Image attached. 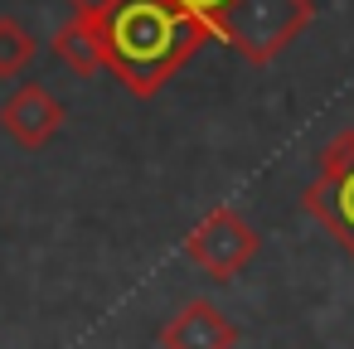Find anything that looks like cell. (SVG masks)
<instances>
[{"label": "cell", "instance_id": "cell-6", "mask_svg": "<svg viewBox=\"0 0 354 349\" xmlns=\"http://www.w3.org/2000/svg\"><path fill=\"white\" fill-rule=\"evenodd\" d=\"M233 344H238V325L214 301H185L160 325V349H233Z\"/></svg>", "mask_w": 354, "mask_h": 349}, {"label": "cell", "instance_id": "cell-2", "mask_svg": "<svg viewBox=\"0 0 354 349\" xmlns=\"http://www.w3.org/2000/svg\"><path fill=\"white\" fill-rule=\"evenodd\" d=\"M315 20L310 0H228V10L214 25V39H223L248 64H272L291 49V39Z\"/></svg>", "mask_w": 354, "mask_h": 349}, {"label": "cell", "instance_id": "cell-9", "mask_svg": "<svg viewBox=\"0 0 354 349\" xmlns=\"http://www.w3.org/2000/svg\"><path fill=\"white\" fill-rule=\"evenodd\" d=\"M180 6H185V10L209 30V39H214V25H218V15L228 10V0H180Z\"/></svg>", "mask_w": 354, "mask_h": 349}, {"label": "cell", "instance_id": "cell-10", "mask_svg": "<svg viewBox=\"0 0 354 349\" xmlns=\"http://www.w3.org/2000/svg\"><path fill=\"white\" fill-rule=\"evenodd\" d=\"M68 6H73V15H93V10L107 6V0H68Z\"/></svg>", "mask_w": 354, "mask_h": 349}, {"label": "cell", "instance_id": "cell-5", "mask_svg": "<svg viewBox=\"0 0 354 349\" xmlns=\"http://www.w3.org/2000/svg\"><path fill=\"white\" fill-rule=\"evenodd\" d=\"M64 102L44 88V83H20L6 102H0V131H6L10 141H20L25 151H39L59 136L64 126Z\"/></svg>", "mask_w": 354, "mask_h": 349}, {"label": "cell", "instance_id": "cell-4", "mask_svg": "<svg viewBox=\"0 0 354 349\" xmlns=\"http://www.w3.org/2000/svg\"><path fill=\"white\" fill-rule=\"evenodd\" d=\"M257 247H262L257 228H252L238 209H228V204L209 209V214L185 233V257H189L204 276H214V281H233V276L257 257Z\"/></svg>", "mask_w": 354, "mask_h": 349}, {"label": "cell", "instance_id": "cell-8", "mask_svg": "<svg viewBox=\"0 0 354 349\" xmlns=\"http://www.w3.org/2000/svg\"><path fill=\"white\" fill-rule=\"evenodd\" d=\"M30 64H35V35L15 15H0V78H20Z\"/></svg>", "mask_w": 354, "mask_h": 349}, {"label": "cell", "instance_id": "cell-1", "mask_svg": "<svg viewBox=\"0 0 354 349\" xmlns=\"http://www.w3.org/2000/svg\"><path fill=\"white\" fill-rule=\"evenodd\" d=\"M107 73L131 97H156L209 39L180 0H107L93 10Z\"/></svg>", "mask_w": 354, "mask_h": 349}, {"label": "cell", "instance_id": "cell-7", "mask_svg": "<svg viewBox=\"0 0 354 349\" xmlns=\"http://www.w3.org/2000/svg\"><path fill=\"white\" fill-rule=\"evenodd\" d=\"M54 59L68 64L78 78H97V73H107V54H102V39H97L93 15H73L68 25L54 30Z\"/></svg>", "mask_w": 354, "mask_h": 349}, {"label": "cell", "instance_id": "cell-3", "mask_svg": "<svg viewBox=\"0 0 354 349\" xmlns=\"http://www.w3.org/2000/svg\"><path fill=\"white\" fill-rule=\"evenodd\" d=\"M306 214L354 257V131H339L320 151V170L301 194Z\"/></svg>", "mask_w": 354, "mask_h": 349}]
</instances>
